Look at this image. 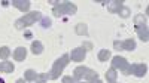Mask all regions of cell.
<instances>
[{
    "label": "cell",
    "mask_w": 149,
    "mask_h": 83,
    "mask_svg": "<svg viewBox=\"0 0 149 83\" xmlns=\"http://www.w3.org/2000/svg\"><path fill=\"white\" fill-rule=\"evenodd\" d=\"M36 76H37V73L34 70H27L26 73H24V79H26V82H34Z\"/></svg>",
    "instance_id": "2e32d148"
},
{
    "label": "cell",
    "mask_w": 149,
    "mask_h": 83,
    "mask_svg": "<svg viewBox=\"0 0 149 83\" xmlns=\"http://www.w3.org/2000/svg\"><path fill=\"white\" fill-rule=\"evenodd\" d=\"M31 52H33L34 55H40V54L43 52V45H42L39 40H34V42L31 43Z\"/></svg>",
    "instance_id": "7c38bea8"
},
{
    "label": "cell",
    "mask_w": 149,
    "mask_h": 83,
    "mask_svg": "<svg viewBox=\"0 0 149 83\" xmlns=\"http://www.w3.org/2000/svg\"><path fill=\"white\" fill-rule=\"evenodd\" d=\"M10 56V49L8 46H2L0 47V58L3 59V61H6V59Z\"/></svg>",
    "instance_id": "ac0fdd59"
},
{
    "label": "cell",
    "mask_w": 149,
    "mask_h": 83,
    "mask_svg": "<svg viewBox=\"0 0 149 83\" xmlns=\"http://www.w3.org/2000/svg\"><path fill=\"white\" fill-rule=\"evenodd\" d=\"M91 83H102V80H98V79H97V80H94V82H91Z\"/></svg>",
    "instance_id": "4dcf8cb0"
},
{
    "label": "cell",
    "mask_w": 149,
    "mask_h": 83,
    "mask_svg": "<svg viewBox=\"0 0 149 83\" xmlns=\"http://www.w3.org/2000/svg\"><path fill=\"white\" fill-rule=\"evenodd\" d=\"M76 34L86 36V34H88V27H86L85 24H78V25H76Z\"/></svg>",
    "instance_id": "d6986e66"
},
{
    "label": "cell",
    "mask_w": 149,
    "mask_h": 83,
    "mask_svg": "<svg viewBox=\"0 0 149 83\" xmlns=\"http://www.w3.org/2000/svg\"><path fill=\"white\" fill-rule=\"evenodd\" d=\"M15 83H26V80H24V79H19V80H17Z\"/></svg>",
    "instance_id": "f546056e"
},
{
    "label": "cell",
    "mask_w": 149,
    "mask_h": 83,
    "mask_svg": "<svg viewBox=\"0 0 149 83\" xmlns=\"http://www.w3.org/2000/svg\"><path fill=\"white\" fill-rule=\"evenodd\" d=\"M78 10V6L74 3H70V2H61L58 3L57 6H54L52 9V14L55 16H63V15H74Z\"/></svg>",
    "instance_id": "3957f363"
},
{
    "label": "cell",
    "mask_w": 149,
    "mask_h": 83,
    "mask_svg": "<svg viewBox=\"0 0 149 83\" xmlns=\"http://www.w3.org/2000/svg\"><path fill=\"white\" fill-rule=\"evenodd\" d=\"M85 55H86V51L84 49V47H76V49H73V51H72V54H70L69 56L72 58V61L81 62V61H84Z\"/></svg>",
    "instance_id": "8992f818"
},
{
    "label": "cell",
    "mask_w": 149,
    "mask_h": 83,
    "mask_svg": "<svg viewBox=\"0 0 149 83\" xmlns=\"http://www.w3.org/2000/svg\"><path fill=\"white\" fill-rule=\"evenodd\" d=\"M39 19H42L40 12H37V10L30 12V14L24 15L22 18H19V19L15 21V28H17V30H24V28L29 27V25H33V24H34L36 21H39Z\"/></svg>",
    "instance_id": "7a4b0ae2"
},
{
    "label": "cell",
    "mask_w": 149,
    "mask_h": 83,
    "mask_svg": "<svg viewBox=\"0 0 149 83\" xmlns=\"http://www.w3.org/2000/svg\"><path fill=\"white\" fill-rule=\"evenodd\" d=\"M12 5H14L17 9H19L21 12H29L31 3L29 2V0H14V2H12Z\"/></svg>",
    "instance_id": "9c48e42d"
},
{
    "label": "cell",
    "mask_w": 149,
    "mask_h": 83,
    "mask_svg": "<svg viewBox=\"0 0 149 83\" xmlns=\"http://www.w3.org/2000/svg\"><path fill=\"white\" fill-rule=\"evenodd\" d=\"M46 80H48V76H46V74H37L34 82H36V83H45Z\"/></svg>",
    "instance_id": "7402d4cb"
},
{
    "label": "cell",
    "mask_w": 149,
    "mask_h": 83,
    "mask_svg": "<svg viewBox=\"0 0 149 83\" xmlns=\"http://www.w3.org/2000/svg\"><path fill=\"white\" fill-rule=\"evenodd\" d=\"M49 3H51V5H54V6H57L60 2H58V0H49Z\"/></svg>",
    "instance_id": "4316f807"
},
{
    "label": "cell",
    "mask_w": 149,
    "mask_h": 83,
    "mask_svg": "<svg viewBox=\"0 0 149 83\" xmlns=\"http://www.w3.org/2000/svg\"><path fill=\"white\" fill-rule=\"evenodd\" d=\"M136 49V42L133 39H127L122 42V51H134Z\"/></svg>",
    "instance_id": "5bb4252c"
},
{
    "label": "cell",
    "mask_w": 149,
    "mask_h": 83,
    "mask_svg": "<svg viewBox=\"0 0 149 83\" xmlns=\"http://www.w3.org/2000/svg\"><path fill=\"white\" fill-rule=\"evenodd\" d=\"M12 56H14L15 61H24L27 56V49L26 47H17L14 51V54H12Z\"/></svg>",
    "instance_id": "30bf717a"
},
{
    "label": "cell",
    "mask_w": 149,
    "mask_h": 83,
    "mask_svg": "<svg viewBox=\"0 0 149 83\" xmlns=\"http://www.w3.org/2000/svg\"><path fill=\"white\" fill-rule=\"evenodd\" d=\"M118 14H119L122 18H128V16H130V9L125 8V6H122V8L118 10Z\"/></svg>",
    "instance_id": "44dd1931"
},
{
    "label": "cell",
    "mask_w": 149,
    "mask_h": 83,
    "mask_svg": "<svg viewBox=\"0 0 149 83\" xmlns=\"http://www.w3.org/2000/svg\"><path fill=\"white\" fill-rule=\"evenodd\" d=\"M0 83H3V79H0Z\"/></svg>",
    "instance_id": "1f68e13d"
},
{
    "label": "cell",
    "mask_w": 149,
    "mask_h": 83,
    "mask_svg": "<svg viewBox=\"0 0 149 83\" xmlns=\"http://www.w3.org/2000/svg\"><path fill=\"white\" fill-rule=\"evenodd\" d=\"M0 71H2V64H0Z\"/></svg>",
    "instance_id": "d6a6232c"
},
{
    "label": "cell",
    "mask_w": 149,
    "mask_h": 83,
    "mask_svg": "<svg viewBox=\"0 0 149 83\" xmlns=\"http://www.w3.org/2000/svg\"><path fill=\"white\" fill-rule=\"evenodd\" d=\"M122 8V2L121 0H113V2L107 3V9L112 12V14H118V10Z\"/></svg>",
    "instance_id": "8fae6325"
},
{
    "label": "cell",
    "mask_w": 149,
    "mask_h": 83,
    "mask_svg": "<svg viewBox=\"0 0 149 83\" xmlns=\"http://www.w3.org/2000/svg\"><path fill=\"white\" fill-rule=\"evenodd\" d=\"M112 68L113 70H121L122 74H131V70H130V64L128 61L124 56H115L113 59H112Z\"/></svg>",
    "instance_id": "277c9868"
},
{
    "label": "cell",
    "mask_w": 149,
    "mask_h": 83,
    "mask_svg": "<svg viewBox=\"0 0 149 83\" xmlns=\"http://www.w3.org/2000/svg\"><path fill=\"white\" fill-rule=\"evenodd\" d=\"M31 37V33L30 31H26V39H30Z\"/></svg>",
    "instance_id": "83f0119b"
},
{
    "label": "cell",
    "mask_w": 149,
    "mask_h": 83,
    "mask_svg": "<svg viewBox=\"0 0 149 83\" xmlns=\"http://www.w3.org/2000/svg\"><path fill=\"white\" fill-rule=\"evenodd\" d=\"M90 71V68L88 67H76L74 68V71H73V79L74 80H81V79H85V76H86V73Z\"/></svg>",
    "instance_id": "52a82bcc"
},
{
    "label": "cell",
    "mask_w": 149,
    "mask_h": 83,
    "mask_svg": "<svg viewBox=\"0 0 149 83\" xmlns=\"http://www.w3.org/2000/svg\"><path fill=\"white\" fill-rule=\"evenodd\" d=\"M130 70H131V74L137 76V77H143L148 71V67H146V64H131Z\"/></svg>",
    "instance_id": "5b68a950"
},
{
    "label": "cell",
    "mask_w": 149,
    "mask_h": 83,
    "mask_svg": "<svg viewBox=\"0 0 149 83\" xmlns=\"http://www.w3.org/2000/svg\"><path fill=\"white\" fill-rule=\"evenodd\" d=\"M14 70H15V67H14V64H12L10 61H3L2 62V71L3 73L10 74V73H14Z\"/></svg>",
    "instance_id": "9a60e30c"
},
{
    "label": "cell",
    "mask_w": 149,
    "mask_h": 83,
    "mask_svg": "<svg viewBox=\"0 0 149 83\" xmlns=\"http://www.w3.org/2000/svg\"><path fill=\"white\" fill-rule=\"evenodd\" d=\"M69 59H70V56H69L67 54H64L61 58H58L57 61L54 62V65H52L51 71H49V73L46 74V76H48V79H51V80L58 79V77H60V74L63 73V70L67 67V64H69Z\"/></svg>",
    "instance_id": "6da1fadb"
},
{
    "label": "cell",
    "mask_w": 149,
    "mask_h": 83,
    "mask_svg": "<svg viewBox=\"0 0 149 83\" xmlns=\"http://www.w3.org/2000/svg\"><path fill=\"white\" fill-rule=\"evenodd\" d=\"M113 47H115L116 51H122V42L115 40V42H113Z\"/></svg>",
    "instance_id": "d4e9b609"
},
{
    "label": "cell",
    "mask_w": 149,
    "mask_h": 83,
    "mask_svg": "<svg viewBox=\"0 0 149 83\" xmlns=\"http://www.w3.org/2000/svg\"><path fill=\"white\" fill-rule=\"evenodd\" d=\"M136 30H137L139 37H140L143 42H148V40H149V34H148V25H146V24H139V25H136Z\"/></svg>",
    "instance_id": "ba28073f"
},
{
    "label": "cell",
    "mask_w": 149,
    "mask_h": 83,
    "mask_svg": "<svg viewBox=\"0 0 149 83\" xmlns=\"http://www.w3.org/2000/svg\"><path fill=\"white\" fill-rule=\"evenodd\" d=\"M63 83H74V79L72 76H64L63 77Z\"/></svg>",
    "instance_id": "484cf974"
},
{
    "label": "cell",
    "mask_w": 149,
    "mask_h": 83,
    "mask_svg": "<svg viewBox=\"0 0 149 83\" xmlns=\"http://www.w3.org/2000/svg\"><path fill=\"white\" fill-rule=\"evenodd\" d=\"M109 58H110V51H107V49H102L100 52H98V61L104 62V61H107Z\"/></svg>",
    "instance_id": "e0dca14e"
},
{
    "label": "cell",
    "mask_w": 149,
    "mask_h": 83,
    "mask_svg": "<svg viewBox=\"0 0 149 83\" xmlns=\"http://www.w3.org/2000/svg\"><path fill=\"white\" fill-rule=\"evenodd\" d=\"M85 79H86V80H88V82L91 83V82H94V80H97V79H98V74L95 73V71H93V70H90V71H88V73H86V76H85Z\"/></svg>",
    "instance_id": "ffe728a7"
},
{
    "label": "cell",
    "mask_w": 149,
    "mask_h": 83,
    "mask_svg": "<svg viewBox=\"0 0 149 83\" xmlns=\"http://www.w3.org/2000/svg\"><path fill=\"white\" fill-rule=\"evenodd\" d=\"M78 83H84V82H78Z\"/></svg>",
    "instance_id": "836d02e7"
},
{
    "label": "cell",
    "mask_w": 149,
    "mask_h": 83,
    "mask_svg": "<svg viewBox=\"0 0 149 83\" xmlns=\"http://www.w3.org/2000/svg\"><path fill=\"white\" fill-rule=\"evenodd\" d=\"M49 25H51V19H49V18H42V27L48 28Z\"/></svg>",
    "instance_id": "603a6c76"
},
{
    "label": "cell",
    "mask_w": 149,
    "mask_h": 83,
    "mask_svg": "<svg viewBox=\"0 0 149 83\" xmlns=\"http://www.w3.org/2000/svg\"><path fill=\"white\" fill-rule=\"evenodd\" d=\"M82 47H84L85 51H91L93 49V43L91 42H84V46Z\"/></svg>",
    "instance_id": "cb8c5ba5"
},
{
    "label": "cell",
    "mask_w": 149,
    "mask_h": 83,
    "mask_svg": "<svg viewBox=\"0 0 149 83\" xmlns=\"http://www.w3.org/2000/svg\"><path fill=\"white\" fill-rule=\"evenodd\" d=\"M2 5H3V6H8V5H9V2H8V0H3Z\"/></svg>",
    "instance_id": "f1b7e54d"
},
{
    "label": "cell",
    "mask_w": 149,
    "mask_h": 83,
    "mask_svg": "<svg viewBox=\"0 0 149 83\" xmlns=\"http://www.w3.org/2000/svg\"><path fill=\"white\" fill-rule=\"evenodd\" d=\"M116 77H118V73H116V70L113 68H109L106 71V79L109 83H116Z\"/></svg>",
    "instance_id": "4fadbf2b"
}]
</instances>
